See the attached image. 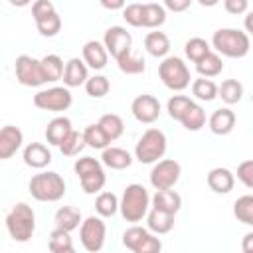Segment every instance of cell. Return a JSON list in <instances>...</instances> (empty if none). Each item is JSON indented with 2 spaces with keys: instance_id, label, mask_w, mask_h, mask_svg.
<instances>
[{
  "instance_id": "6da1fadb",
  "label": "cell",
  "mask_w": 253,
  "mask_h": 253,
  "mask_svg": "<svg viewBox=\"0 0 253 253\" xmlns=\"http://www.w3.org/2000/svg\"><path fill=\"white\" fill-rule=\"evenodd\" d=\"M210 47H213L217 55L221 53L225 57L239 59V57H245L249 53L251 40H249V36L243 30H237V28H219V30L213 32L211 45Z\"/></svg>"
},
{
  "instance_id": "7a4b0ae2",
  "label": "cell",
  "mask_w": 253,
  "mask_h": 253,
  "mask_svg": "<svg viewBox=\"0 0 253 253\" xmlns=\"http://www.w3.org/2000/svg\"><path fill=\"white\" fill-rule=\"evenodd\" d=\"M148 208H150L148 190L142 184H128L119 200V211L123 219L136 225L148 213Z\"/></svg>"
},
{
  "instance_id": "3957f363",
  "label": "cell",
  "mask_w": 253,
  "mask_h": 253,
  "mask_svg": "<svg viewBox=\"0 0 253 253\" xmlns=\"http://www.w3.org/2000/svg\"><path fill=\"white\" fill-rule=\"evenodd\" d=\"M6 229L14 241L18 243L30 241L36 231V213L32 206H28L26 202L16 204L6 215Z\"/></svg>"
},
{
  "instance_id": "277c9868",
  "label": "cell",
  "mask_w": 253,
  "mask_h": 253,
  "mask_svg": "<svg viewBox=\"0 0 253 253\" xmlns=\"http://www.w3.org/2000/svg\"><path fill=\"white\" fill-rule=\"evenodd\" d=\"M28 190L38 202H59L65 196V180L57 172H40L30 178Z\"/></svg>"
},
{
  "instance_id": "5b68a950",
  "label": "cell",
  "mask_w": 253,
  "mask_h": 253,
  "mask_svg": "<svg viewBox=\"0 0 253 253\" xmlns=\"http://www.w3.org/2000/svg\"><path fill=\"white\" fill-rule=\"evenodd\" d=\"M168 140L160 128H146L134 146V158L140 164H154L166 152Z\"/></svg>"
},
{
  "instance_id": "8992f818",
  "label": "cell",
  "mask_w": 253,
  "mask_h": 253,
  "mask_svg": "<svg viewBox=\"0 0 253 253\" xmlns=\"http://www.w3.org/2000/svg\"><path fill=\"white\" fill-rule=\"evenodd\" d=\"M73 170L79 176V182H81V188L85 194H99L103 190V186L107 182V174L103 170L101 160H97L93 156L77 158L73 164Z\"/></svg>"
},
{
  "instance_id": "52a82bcc",
  "label": "cell",
  "mask_w": 253,
  "mask_h": 253,
  "mask_svg": "<svg viewBox=\"0 0 253 253\" xmlns=\"http://www.w3.org/2000/svg\"><path fill=\"white\" fill-rule=\"evenodd\" d=\"M158 77L170 91H184L192 83V75L182 57L166 55L158 65Z\"/></svg>"
},
{
  "instance_id": "ba28073f",
  "label": "cell",
  "mask_w": 253,
  "mask_h": 253,
  "mask_svg": "<svg viewBox=\"0 0 253 253\" xmlns=\"http://www.w3.org/2000/svg\"><path fill=\"white\" fill-rule=\"evenodd\" d=\"M123 245L130 249L132 253H160L162 241L154 233H150L146 227L130 225L123 233Z\"/></svg>"
},
{
  "instance_id": "9c48e42d",
  "label": "cell",
  "mask_w": 253,
  "mask_h": 253,
  "mask_svg": "<svg viewBox=\"0 0 253 253\" xmlns=\"http://www.w3.org/2000/svg\"><path fill=\"white\" fill-rule=\"evenodd\" d=\"M105 237H107V225L103 221V217L99 215H89L87 219L81 221L79 225V239L85 251L89 253H97L103 249L105 245Z\"/></svg>"
},
{
  "instance_id": "30bf717a",
  "label": "cell",
  "mask_w": 253,
  "mask_h": 253,
  "mask_svg": "<svg viewBox=\"0 0 253 253\" xmlns=\"http://www.w3.org/2000/svg\"><path fill=\"white\" fill-rule=\"evenodd\" d=\"M73 103V95L67 87H49V89H40L34 95V105L42 111H67Z\"/></svg>"
},
{
  "instance_id": "8fae6325",
  "label": "cell",
  "mask_w": 253,
  "mask_h": 253,
  "mask_svg": "<svg viewBox=\"0 0 253 253\" xmlns=\"http://www.w3.org/2000/svg\"><path fill=\"white\" fill-rule=\"evenodd\" d=\"M180 174H182L180 162H176L174 158H162L154 162L150 170V184L154 190H172L178 184Z\"/></svg>"
},
{
  "instance_id": "7c38bea8",
  "label": "cell",
  "mask_w": 253,
  "mask_h": 253,
  "mask_svg": "<svg viewBox=\"0 0 253 253\" xmlns=\"http://www.w3.org/2000/svg\"><path fill=\"white\" fill-rule=\"evenodd\" d=\"M14 69H16V79L24 87H42L45 83L40 59H36L32 55H26V53L18 55L16 63H14Z\"/></svg>"
},
{
  "instance_id": "4fadbf2b",
  "label": "cell",
  "mask_w": 253,
  "mask_h": 253,
  "mask_svg": "<svg viewBox=\"0 0 253 253\" xmlns=\"http://www.w3.org/2000/svg\"><path fill=\"white\" fill-rule=\"evenodd\" d=\"M130 111H132V117H134L138 123L152 125L154 121H158V117H160V113H162V107H160V101H158L154 95L142 93V95H138V97L132 99Z\"/></svg>"
},
{
  "instance_id": "5bb4252c",
  "label": "cell",
  "mask_w": 253,
  "mask_h": 253,
  "mask_svg": "<svg viewBox=\"0 0 253 253\" xmlns=\"http://www.w3.org/2000/svg\"><path fill=\"white\" fill-rule=\"evenodd\" d=\"M103 45L107 49V53L111 57H119L123 55L125 51H130V45H132V36L130 32H126V28L123 26H111L105 36H103Z\"/></svg>"
},
{
  "instance_id": "9a60e30c",
  "label": "cell",
  "mask_w": 253,
  "mask_h": 253,
  "mask_svg": "<svg viewBox=\"0 0 253 253\" xmlns=\"http://www.w3.org/2000/svg\"><path fill=\"white\" fill-rule=\"evenodd\" d=\"M24 142V134L16 125H6L0 128V160L12 158Z\"/></svg>"
},
{
  "instance_id": "2e32d148",
  "label": "cell",
  "mask_w": 253,
  "mask_h": 253,
  "mask_svg": "<svg viewBox=\"0 0 253 253\" xmlns=\"http://www.w3.org/2000/svg\"><path fill=\"white\" fill-rule=\"evenodd\" d=\"M81 59H83V63L87 65V69L91 67V69L99 71V69H103V67L107 65L109 53H107L103 42L89 40V42H85V45H83V49H81Z\"/></svg>"
},
{
  "instance_id": "e0dca14e",
  "label": "cell",
  "mask_w": 253,
  "mask_h": 253,
  "mask_svg": "<svg viewBox=\"0 0 253 253\" xmlns=\"http://www.w3.org/2000/svg\"><path fill=\"white\" fill-rule=\"evenodd\" d=\"M61 79H63V87H67V89L85 85V81L89 79V69H87V65L83 63L81 57H71L63 67V77Z\"/></svg>"
},
{
  "instance_id": "ac0fdd59",
  "label": "cell",
  "mask_w": 253,
  "mask_h": 253,
  "mask_svg": "<svg viewBox=\"0 0 253 253\" xmlns=\"http://www.w3.org/2000/svg\"><path fill=\"white\" fill-rule=\"evenodd\" d=\"M235 113L229 109V107H221V109H215L213 113H211V117L208 119V126H210V130L213 132V134H217V136H225V134H229L231 130H233V126H235Z\"/></svg>"
},
{
  "instance_id": "d6986e66",
  "label": "cell",
  "mask_w": 253,
  "mask_h": 253,
  "mask_svg": "<svg viewBox=\"0 0 253 253\" xmlns=\"http://www.w3.org/2000/svg\"><path fill=\"white\" fill-rule=\"evenodd\" d=\"M150 206L152 210L176 215L182 208V196L174 190H156V194L150 198Z\"/></svg>"
},
{
  "instance_id": "ffe728a7",
  "label": "cell",
  "mask_w": 253,
  "mask_h": 253,
  "mask_svg": "<svg viewBox=\"0 0 253 253\" xmlns=\"http://www.w3.org/2000/svg\"><path fill=\"white\" fill-rule=\"evenodd\" d=\"M22 158H24V164L26 166L36 168V170H42V168H45L51 162V150L43 142H30L24 148Z\"/></svg>"
},
{
  "instance_id": "44dd1931",
  "label": "cell",
  "mask_w": 253,
  "mask_h": 253,
  "mask_svg": "<svg viewBox=\"0 0 253 253\" xmlns=\"http://www.w3.org/2000/svg\"><path fill=\"white\" fill-rule=\"evenodd\" d=\"M210 190H213L215 194H229L233 190V184H235V176L231 170L223 168V166H217V168H211L208 172V178H206Z\"/></svg>"
},
{
  "instance_id": "7402d4cb",
  "label": "cell",
  "mask_w": 253,
  "mask_h": 253,
  "mask_svg": "<svg viewBox=\"0 0 253 253\" xmlns=\"http://www.w3.org/2000/svg\"><path fill=\"white\" fill-rule=\"evenodd\" d=\"M101 164H105L111 170H125L132 164V156L128 150L121 146H107L101 154Z\"/></svg>"
},
{
  "instance_id": "603a6c76",
  "label": "cell",
  "mask_w": 253,
  "mask_h": 253,
  "mask_svg": "<svg viewBox=\"0 0 253 253\" xmlns=\"http://www.w3.org/2000/svg\"><path fill=\"white\" fill-rule=\"evenodd\" d=\"M53 221H55V229H63L67 233H71L73 229H77L81 225V211L79 208L75 206H61L55 215H53Z\"/></svg>"
},
{
  "instance_id": "cb8c5ba5",
  "label": "cell",
  "mask_w": 253,
  "mask_h": 253,
  "mask_svg": "<svg viewBox=\"0 0 253 253\" xmlns=\"http://www.w3.org/2000/svg\"><path fill=\"white\" fill-rule=\"evenodd\" d=\"M71 130H73V126H71V121H69L67 117H55V119H51V121L47 123L43 134H45L47 144L59 146L61 140H63Z\"/></svg>"
},
{
  "instance_id": "d4e9b609",
  "label": "cell",
  "mask_w": 253,
  "mask_h": 253,
  "mask_svg": "<svg viewBox=\"0 0 253 253\" xmlns=\"http://www.w3.org/2000/svg\"><path fill=\"white\" fill-rule=\"evenodd\" d=\"M144 49L152 57H166L170 51V38L164 32H148L144 38Z\"/></svg>"
},
{
  "instance_id": "484cf974",
  "label": "cell",
  "mask_w": 253,
  "mask_h": 253,
  "mask_svg": "<svg viewBox=\"0 0 253 253\" xmlns=\"http://www.w3.org/2000/svg\"><path fill=\"white\" fill-rule=\"evenodd\" d=\"M166 22V10L158 2H144L142 4V28H160Z\"/></svg>"
},
{
  "instance_id": "4316f807",
  "label": "cell",
  "mask_w": 253,
  "mask_h": 253,
  "mask_svg": "<svg viewBox=\"0 0 253 253\" xmlns=\"http://www.w3.org/2000/svg\"><path fill=\"white\" fill-rule=\"evenodd\" d=\"M146 225H148V231L150 233L164 235V233H168L174 227V215L164 213V211H158V210H150L146 213Z\"/></svg>"
},
{
  "instance_id": "83f0119b",
  "label": "cell",
  "mask_w": 253,
  "mask_h": 253,
  "mask_svg": "<svg viewBox=\"0 0 253 253\" xmlns=\"http://www.w3.org/2000/svg\"><path fill=\"white\" fill-rule=\"evenodd\" d=\"M40 65H42V71H43V77H45V83H53V81H59L63 77V59L55 53H47L40 59Z\"/></svg>"
},
{
  "instance_id": "f1b7e54d",
  "label": "cell",
  "mask_w": 253,
  "mask_h": 253,
  "mask_svg": "<svg viewBox=\"0 0 253 253\" xmlns=\"http://www.w3.org/2000/svg\"><path fill=\"white\" fill-rule=\"evenodd\" d=\"M178 123H182V126H184L186 130L196 132V130H200V128L206 126V111H204L198 103H192V105L184 111V115L180 117Z\"/></svg>"
},
{
  "instance_id": "f546056e",
  "label": "cell",
  "mask_w": 253,
  "mask_h": 253,
  "mask_svg": "<svg viewBox=\"0 0 253 253\" xmlns=\"http://www.w3.org/2000/svg\"><path fill=\"white\" fill-rule=\"evenodd\" d=\"M97 125L101 126V130L105 132V136H107L111 142L117 140V138H121L123 132H125V123H123V119H121L119 115H115V113L103 115V117L97 121Z\"/></svg>"
},
{
  "instance_id": "4dcf8cb0",
  "label": "cell",
  "mask_w": 253,
  "mask_h": 253,
  "mask_svg": "<svg viewBox=\"0 0 253 253\" xmlns=\"http://www.w3.org/2000/svg\"><path fill=\"white\" fill-rule=\"evenodd\" d=\"M196 71L200 73V77L204 79H210V77H215L223 71V61L221 57L215 53V51H210L206 57H202L198 63H196Z\"/></svg>"
},
{
  "instance_id": "1f68e13d",
  "label": "cell",
  "mask_w": 253,
  "mask_h": 253,
  "mask_svg": "<svg viewBox=\"0 0 253 253\" xmlns=\"http://www.w3.org/2000/svg\"><path fill=\"white\" fill-rule=\"evenodd\" d=\"M217 97L225 105H235L243 97V85L237 79H225L221 81V85H217Z\"/></svg>"
},
{
  "instance_id": "d6a6232c",
  "label": "cell",
  "mask_w": 253,
  "mask_h": 253,
  "mask_svg": "<svg viewBox=\"0 0 253 253\" xmlns=\"http://www.w3.org/2000/svg\"><path fill=\"white\" fill-rule=\"evenodd\" d=\"M117 65L123 73L126 75H138V73H144L146 69V63H144V57L140 55H134L132 49L130 51H125L123 55L117 57Z\"/></svg>"
},
{
  "instance_id": "836d02e7",
  "label": "cell",
  "mask_w": 253,
  "mask_h": 253,
  "mask_svg": "<svg viewBox=\"0 0 253 253\" xmlns=\"http://www.w3.org/2000/svg\"><path fill=\"white\" fill-rule=\"evenodd\" d=\"M34 22H36L38 32L43 38H55L59 34V30H61V16L57 14V10L49 12L47 16H42V18H38Z\"/></svg>"
},
{
  "instance_id": "e575fe53",
  "label": "cell",
  "mask_w": 253,
  "mask_h": 253,
  "mask_svg": "<svg viewBox=\"0 0 253 253\" xmlns=\"http://www.w3.org/2000/svg\"><path fill=\"white\" fill-rule=\"evenodd\" d=\"M81 134H83L85 146H91V148H95V150H105L107 146H111V140L105 136V132L101 130V126H99L97 123L87 125Z\"/></svg>"
},
{
  "instance_id": "d590c367",
  "label": "cell",
  "mask_w": 253,
  "mask_h": 253,
  "mask_svg": "<svg viewBox=\"0 0 253 253\" xmlns=\"http://www.w3.org/2000/svg\"><path fill=\"white\" fill-rule=\"evenodd\" d=\"M95 211L99 217H113L119 211V198L113 192H99L95 200Z\"/></svg>"
},
{
  "instance_id": "8d00e7d4",
  "label": "cell",
  "mask_w": 253,
  "mask_h": 253,
  "mask_svg": "<svg viewBox=\"0 0 253 253\" xmlns=\"http://www.w3.org/2000/svg\"><path fill=\"white\" fill-rule=\"evenodd\" d=\"M192 95L200 101H213L217 97V85L211 81V79H204V77H198L192 81Z\"/></svg>"
},
{
  "instance_id": "74e56055",
  "label": "cell",
  "mask_w": 253,
  "mask_h": 253,
  "mask_svg": "<svg viewBox=\"0 0 253 253\" xmlns=\"http://www.w3.org/2000/svg\"><path fill=\"white\" fill-rule=\"evenodd\" d=\"M210 51H211V47H210L208 40H204V38H190V40L186 42V45H184V53H186V57H188L192 63H198V61H200L202 57H206Z\"/></svg>"
},
{
  "instance_id": "f35d334b",
  "label": "cell",
  "mask_w": 253,
  "mask_h": 253,
  "mask_svg": "<svg viewBox=\"0 0 253 253\" xmlns=\"http://www.w3.org/2000/svg\"><path fill=\"white\" fill-rule=\"evenodd\" d=\"M233 215L237 217V221H241L245 225H253V196L251 194H245L235 200Z\"/></svg>"
},
{
  "instance_id": "ab89813d",
  "label": "cell",
  "mask_w": 253,
  "mask_h": 253,
  "mask_svg": "<svg viewBox=\"0 0 253 253\" xmlns=\"http://www.w3.org/2000/svg\"><path fill=\"white\" fill-rule=\"evenodd\" d=\"M83 148H85V140H83V134L77 130H71L59 144V150L63 156H77Z\"/></svg>"
},
{
  "instance_id": "60d3db41",
  "label": "cell",
  "mask_w": 253,
  "mask_h": 253,
  "mask_svg": "<svg viewBox=\"0 0 253 253\" xmlns=\"http://www.w3.org/2000/svg\"><path fill=\"white\" fill-rule=\"evenodd\" d=\"M85 91H87L89 97L101 99L111 91V83H109V79L105 75H93V77H89L85 81Z\"/></svg>"
},
{
  "instance_id": "b9f144b4",
  "label": "cell",
  "mask_w": 253,
  "mask_h": 253,
  "mask_svg": "<svg viewBox=\"0 0 253 253\" xmlns=\"http://www.w3.org/2000/svg\"><path fill=\"white\" fill-rule=\"evenodd\" d=\"M192 103H194V101H192L188 95H172V97L168 99V103H166V111H168L170 119L180 121V117L184 115V111H186Z\"/></svg>"
},
{
  "instance_id": "7bdbcfd3",
  "label": "cell",
  "mask_w": 253,
  "mask_h": 253,
  "mask_svg": "<svg viewBox=\"0 0 253 253\" xmlns=\"http://www.w3.org/2000/svg\"><path fill=\"white\" fill-rule=\"evenodd\" d=\"M47 247L51 253H59V251H65V249H71L73 247V239L67 231L63 229H53L49 233V241H47Z\"/></svg>"
},
{
  "instance_id": "ee69618b",
  "label": "cell",
  "mask_w": 253,
  "mask_h": 253,
  "mask_svg": "<svg viewBox=\"0 0 253 253\" xmlns=\"http://www.w3.org/2000/svg\"><path fill=\"white\" fill-rule=\"evenodd\" d=\"M121 12H123V18L126 24H130L132 28H142V4L140 2L125 4V8Z\"/></svg>"
},
{
  "instance_id": "f6af8a7d",
  "label": "cell",
  "mask_w": 253,
  "mask_h": 253,
  "mask_svg": "<svg viewBox=\"0 0 253 253\" xmlns=\"http://www.w3.org/2000/svg\"><path fill=\"white\" fill-rule=\"evenodd\" d=\"M237 180L247 188L251 190L253 188V160H243L239 166H237Z\"/></svg>"
},
{
  "instance_id": "bcb514c9",
  "label": "cell",
  "mask_w": 253,
  "mask_h": 253,
  "mask_svg": "<svg viewBox=\"0 0 253 253\" xmlns=\"http://www.w3.org/2000/svg\"><path fill=\"white\" fill-rule=\"evenodd\" d=\"M53 10H55V6H53L51 0H36V2L32 4V16H34V20H38V18H42V16H47V14L53 12Z\"/></svg>"
},
{
  "instance_id": "7dc6e473",
  "label": "cell",
  "mask_w": 253,
  "mask_h": 253,
  "mask_svg": "<svg viewBox=\"0 0 253 253\" xmlns=\"http://www.w3.org/2000/svg\"><path fill=\"white\" fill-rule=\"evenodd\" d=\"M223 8L229 12V14H243V12H247V8H249V2L247 0H225L223 2Z\"/></svg>"
},
{
  "instance_id": "c3c4849f",
  "label": "cell",
  "mask_w": 253,
  "mask_h": 253,
  "mask_svg": "<svg viewBox=\"0 0 253 253\" xmlns=\"http://www.w3.org/2000/svg\"><path fill=\"white\" fill-rule=\"evenodd\" d=\"M164 10H172V12H184L192 6V0H164Z\"/></svg>"
},
{
  "instance_id": "681fc988",
  "label": "cell",
  "mask_w": 253,
  "mask_h": 253,
  "mask_svg": "<svg viewBox=\"0 0 253 253\" xmlns=\"http://www.w3.org/2000/svg\"><path fill=\"white\" fill-rule=\"evenodd\" d=\"M241 249H243V253H249V251H253V231H249V233H245V235H243V243H241Z\"/></svg>"
},
{
  "instance_id": "f907efd6",
  "label": "cell",
  "mask_w": 253,
  "mask_h": 253,
  "mask_svg": "<svg viewBox=\"0 0 253 253\" xmlns=\"http://www.w3.org/2000/svg\"><path fill=\"white\" fill-rule=\"evenodd\" d=\"M101 6L107 8V10H123V8H125V2H123V0H115V2L101 0Z\"/></svg>"
},
{
  "instance_id": "816d5d0a",
  "label": "cell",
  "mask_w": 253,
  "mask_h": 253,
  "mask_svg": "<svg viewBox=\"0 0 253 253\" xmlns=\"http://www.w3.org/2000/svg\"><path fill=\"white\" fill-rule=\"evenodd\" d=\"M59 253H77V251H75V249L71 247V249H65V251H59Z\"/></svg>"
},
{
  "instance_id": "f5cc1de1",
  "label": "cell",
  "mask_w": 253,
  "mask_h": 253,
  "mask_svg": "<svg viewBox=\"0 0 253 253\" xmlns=\"http://www.w3.org/2000/svg\"><path fill=\"white\" fill-rule=\"evenodd\" d=\"M249 253H253V251H249Z\"/></svg>"
}]
</instances>
